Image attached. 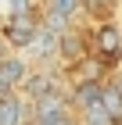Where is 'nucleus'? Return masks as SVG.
Here are the masks:
<instances>
[{"label": "nucleus", "instance_id": "obj_12", "mask_svg": "<svg viewBox=\"0 0 122 125\" xmlns=\"http://www.w3.org/2000/svg\"><path fill=\"white\" fill-rule=\"evenodd\" d=\"M79 125H111V118L101 107H86V111H79Z\"/></svg>", "mask_w": 122, "mask_h": 125}, {"label": "nucleus", "instance_id": "obj_3", "mask_svg": "<svg viewBox=\"0 0 122 125\" xmlns=\"http://www.w3.org/2000/svg\"><path fill=\"white\" fill-rule=\"evenodd\" d=\"M97 47H94V54L108 64L111 57H119L122 54V32H119V25H111V21H101V29H97V39H94Z\"/></svg>", "mask_w": 122, "mask_h": 125}, {"label": "nucleus", "instance_id": "obj_13", "mask_svg": "<svg viewBox=\"0 0 122 125\" xmlns=\"http://www.w3.org/2000/svg\"><path fill=\"white\" fill-rule=\"evenodd\" d=\"M47 7L57 11V14H65V18H72L75 11H79V0H47Z\"/></svg>", "mask_w": 122, "mask_h": 125}, {"label": "nucleus", "instance_id": "obj_17", "mask_svg": "<svg viewBox=\"0 0 122 125\" xmlns=\"http://www.w3.org/2000/svg\"><path fill=\"white\" fill-rule=\"evenodd\" d=\"M119 125H122V122H119Z\"/></svg>", "mask_w": 122, "mask_h": 125}, {"label": "nucleus", "instance_id": "obj_16", "mask_svg": "<svg viewBox=\"0 0 122 125\" xmlns=\"http://www.w3.org/2000/svg\"><path fill=\"white\" fill-rule=\"evenodd\" d=\"M119 86H122V79H119Z\"/></svg>", "mask_w": 122, "mask_h": 125}, {"label": "nucleus", "instance_id": "obj_8", "mask_svg": "<svg viewBox=\"0 0 122 125\" xmlns=\"http://www.w3.org/2000/svg\"><path fill=\"white\" fill-rule=\"evenodd\" d=\"M36 57H50V54H57V32L43 29V25H36V32H32V39L25 43Z\"/></svg>", "mask_w": 122, "mask_h": 125}, {"label": "nucleus", "instance_id": "obj_1", "mask_svg": "<svg viewBox=\"0 0 122 125\" xmlns=\"http://www.w3.org/2000/svg\"><path fill=\"white\" fill-rule=\"evenodd\" d=\"M36 25H40L36 11H22V14H11V18L0 21V36L11 47H25L29 39H32V32H36Z\"/></svg>", "mask_w": 122, "mask_h": 125}, {"label": "nucleus", "instance_id": "obj_6", "mask_svg": "<svg viewBox=\"0 0 122 125\" xmlns=\"http://www.w3.org/2000/svg\"><path fill=\"white\" fill-rule=\"evenodd\" d=\"M57 54H61L68 64H72V61H79V57L86 54L83 36H79V32H72V29H61V32H57Z\"/></svg>", "mask_w": 122, "mask_h": 125}, {"label": "nucleus", "instance_id": "obj_4", "mask_svg": "<svg viewBox=\"0 0 122 125\" xmlns=\"http://www.w3.org/2000/svg\"><path fill=\"white\" fill-rule=\"evenodd\" d=\"M97 107L111 118V125L122 122V86H119V82H104V86H101V104H97Z\"/></svg>", "mask_w": 122, "mask_h": 125}, {"label": "nucleus", "instance_id": "obj_15", "mask_svg": "<svg viewBox=\"0 0 122 125\" xmlns=\"http://www.w3.org/2000/svg\"><path fill=\"white\" fill-rule=\"evenodd\" d=\"M0 43H4V36H0Z\"/></svg>", "mask_w": 122, "mask_h": 125}, {"label": "nucleus", "instance_id": "obj_10", "mask_svg": "<svg viewBox=\"0 0 122 125\" xmlns=\"http://www.w3.org/2000/svg\"><path fill=\"white\" fill-rule=\"evenodd\" d=\"M115 4H119V0H79V7H83L90 18H101V21H104V18H111Z\"/></svg>", "mask_w": 122, "mask_h": 125}, {"label": "nucleus", "instance_id": "obj_7", "mask_svg": "<svg viewBox=\"0 0 122 125\" xmlns=\"http://www.w3.org/2000/svg\"><path fill=\"white\" fill-rule=\"evenodd\" d=\"M25 122H29V107L22 104L14 93L4 96V100H0V125H25Z\"/></svg>", "mask_w": 122, "mask_h": 125}, {"label": "nucleus", "instance_id": "obj_2", "mask_svg": "<svg viewBox=\"0 0 122 125\" xmlns=\"http://www.w3.org/2000/svg\"><path fill=\"white\" fill-rule=\"evenodd\" d=\"M101 79H75L72 93H68V107L75 111H86V107H97L101 104Z\"/></svg>", "mask_w": 122, "mask_h": 125}, {"label": "nucleus", "instance_id": "obj_9", "mask_svg": "<svg viewBox=\"0 0 122 125\" xmlns=\"http://www.w3.org/2000/svg\"><path fill=\"white\" fill-rule=\"evenodd\" d=\"M18 86L36 100V96H43L47 89H54V75H50V72H32V75H29V72H25V79H22Z\"/></svg>", "mask_w": 122, "mask_h": 125}, {"label": "nucleus", "instance_id": "obj_14", "mask_svg": "<svg viewBox=\"0 0 122 125\" xmlns=\"http://www.w3.org/2000/svg\"><path fill=\"white\" fill-rule=\"evenodd\" d=\"M14 93V86H11V82H4V79H0V100H4V96H11Z\"/></svg>", "mask_w": 122, "mask_h": 125}, {"label": "nucleus", "instance_id": "obj_11", "mask_svg": "<svg viewBox=\"0 0 122 125\" xmlns=\"http://www.w3.org/2000/svg\"><path fill=\"white\" fill-rule=\"evenodd\" d=\"M68 21H72V18H65V14H57V11L43 7V18H40V25H43V29H50V32H61V29H68Z\"/></svg>", "mask_w": 122, "mask_h": 125}, {"label": "nucleus", "instance_id": "obj_5", "mask_svg": "<svg viewBox=\"0 0 122 125\" xmlns=\"http://www.w3.org/2000/svg\"><path fill=\"white\" fill-rule=\"evenodd\" d=\"M25 72H29V64H25L22 54H0V79L4 82L18 86L22 79H25Z\"/></svg>", "mask_w": 122, "mask_h": 125}]
</instances>
